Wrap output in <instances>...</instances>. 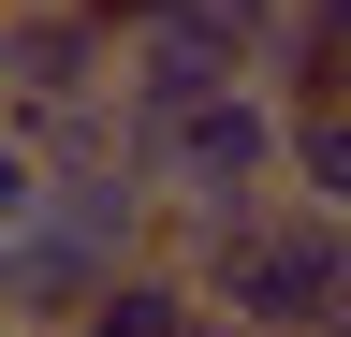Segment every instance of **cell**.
<instances>
[{
	"label": "cell",
	"instance_id": "8992f818",
	"mask_svg": "<svg viewBox=\"0 0 351 337\" xmlns=\"http://www.w3.org/2000/svg\"><path fill=\"white\" fill-rule=\"evenodd\" d=\"M351 0H278V15L249 30V89L263 103H351Z\"/></svg>",
	"mask_w": 351,
	"mask_h": 337
},
{
	"label": "cell",
	"instance_id": "9c48e42d",
	"mask_svg": "<svg viewBox=\"0 0 351 337\" xmlns=\"http://www.w3.org/2000/svg\"><path fill=\"white\" fill-rule=\"evenodd\" d=\"M29 205H44V147L15 132V117H0V235H15V220H29Z\"/></svg>",
	"mask_w": 351,
	"mask_h": 337
},
{
	"label": "cell",
	"instance_id": "4fadbf2b",
	"mask_svg": "<svg viewBox=\"0 0 351 337\" xmlns=\"http://www.w3.org/2000/svg\"><path fill=\"white\" fill-rule=\"evenodd\" d=\"M0 337H15V323H0Z\"/></svg>",
	"mask_w": 351,
	"mask_h": 337
},
{
	"label": "cell",
	"instance_id": "7a4b0ae2",
	"mask_svg": "<svg viewBox=\"0 0 351 337\" xmlns=\"http://www.w3.org/2000/svg\"><path fill=\"white\" fill-rule=\"evenodd\" d=\"M132 176L161 191V220H234V205L278 191V103L234 73V89H205L176 117H132Z\"/></svg>",
	"mask_w": 351,
	"mask_h": 337
},
{
	"label": "cell",
	"instance_id": "30bf717a",
	"mask_svg": "<svg viewBox=\"0 0 351 337\" xmlns=\"http://www.w3.org/2000/svg\"><path fill=\"white\" fill-rule=\"evenodd\" d=\"M73 15H88V30L117 45V30H147V15H161V0H73Z\"/></svg>",
	"mask_w": 351,
	"mask_h": 337
},
{
	"label": "cell",
	"instance_id": "52a82bcc",
	"mask_svg": "<svg viewBox=\"0 0 351 337\" xmlns=\"http://www.w3.org/2000/svg\"><path fill=\"white\" fill-rule=\"evenodd\" d=\"M59 337H191V279L161 264V249H132V264L88 293V308L59 323Z\"/></svg>",
	"mask_w": 351,
	"mask_h": 337
},
{
	"label": "cell",
	"instance_id": "7c38bea8",
	"mask_svg": "<svg viewBox=\"0 0 351 337\" xmlns=\"http://www.w3.org/2000/svg\"><path fill=\"white\" fill-rule=\"evenodd\" d=\"M219 15H249V30H263V15H278V0H219Z\"/></svg>",
	"mask_w": 351,
	"mask_h": 337
},
{
	"label": "cell",
	"instance_id": "3957f363",
	"mask_svg": "<svg viewBox=\"0 0 351 337\" xmlns=\"http://www.w3.org/2000/svg\"><path fill=\"white\" fill-rule=\"evenodd\" d=\"M73 103H117V45L73 15V0H0V117L44 132Z\"/></svg>",
	"mask_w": 351,
	"mask_h": 337
},
{
	"label": "cell",
	"instance_id": "ba28073f",
	"mask_svg": "<svg viewBox=\"0 0 351 337\" xmlns=\"http://www.w3.org/2000/svg\"><path fill=\"white\" fill-rule=\"evenodd\" d=\"M278 205L351 220V103H278Z\"/></svg>",
	"mask_w": 351,
	"mask_h": 337
},
{
	"label": "cell",
	"instance_id": "8fae6325",
	"mask_svg": "<svg viewBox=\"0 0 351 337\" xmlns=\"http://www.w3.org/2000/svg\"><path fill=\"white\" fill-rule=\"evenodd\" d=\"M191 337H249V323H219V308H191Z\"/></svg>",
	"mask_w": 351,
	"mask_h": 337
},
{
	"label": "cell",
	"instance_id": "6da1fadb",
	"mask_svg": "<svg viewBox=\"0 0 351 337\" xmlns=\"http://www.w3.org/2000/svg\"><path fill=\"white\" fill-rule=\"evenodd\" d=\"M161 264L191 279V308L249 337H351V220L337 205H234V220H161Z\"/></svg>",
	"mask_w": 351,
	"mask_h": 337
},
{
	"label": "cell",
	"instance_id": "277c9868",
	"mask_svg": "<svg viewBox=\"0 0 351 337\" xmlns=\"http://www.w3.org/2000/svg\"><path fill=\"white\" fill-rule=\"evenodd\" d=\"M234 73H249V15H219V0H161L147 30H117V132L205 103V89H234Z\"/></svg>",
	"mask_w": 351,
	"mask_h": 337
},
{
	"label": "cell",
	"instance_id": "5b68a950",
	"mask_svg": "<svg viewBox=\"0 0 351 337\" xmlns=\"http://www.w3.org/2000/svg\"><path fill=\"white\" fill-rule=\"evenodd\" d=\"M29 220L59 235L73 264H103V279H117L132 249H161V191L132 176V147H117V161H44V205H29Z\"/></svg>",
	"mask_w": 351,
	"mask_h": 337
}]
</instances>
